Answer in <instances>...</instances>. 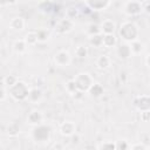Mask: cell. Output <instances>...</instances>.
I'll use <instances>...</instances> for the list:
<instances>
[{
    "instance_id": "cell-1",
    "label": "cell",
    "mask_w": 150,
    "mask_h": 150,
    "mask_svg": "<svg viewBox=\"0 0 150 150\" xmlns=\"http://www.w3.org/2000/svg\"><path fill=\"white\" fill-rule=\"evenodd\" d=\"M118 35L124 42L130 43L135 40H138L139 30H138V27L132 21H125L121 23L118 28Z\"/></svg>"
},
{
    "instance_id": "cell-2",
    "label": "cell",
    "mask_w": 150,
    "mask_h": 150,
    "mask_svg": "<svg viewBox=\"0 0 150 150\" xmlns=\"http://www.w3.org/2000/svg\"><path fill=\"white\" fill-rule=\"evenodd\" d=\"M29 90H30V88L23 81H18L14 86H12L11 88H8L9 96L14 101H16V102H23V101H26L28 98Z\"/></svg>"
},
{
    "instance_id": "cell-3",
    "label": "cell",
    "mask_w": 150,
    "mask_h": 150,
    "mask_svg": "<svg viewBox=\"0 0 150 150\" xmlns=\"http://www.w3.org/2000/svg\"><path fill=\"white\" fill-rule=\"evenodd\" d=\"M50 131H52V129H50L49 125H46V124L41 123L39 125H35L34 129L32 130V138L36 143L47 142L50 138Z\"/></svg>"
},
{
    "instance_id": "cell-4",
    "label": "cell",
    "mask_w": 150,
    "mask_h": 150,
    "mask_svg": "<svg viewBox=\"0 0 150 150\" xmlns=\"http://www.w3.org/2000/svg\"><path fill=\"white\" fill-rule=\"evenodd\" d=\"M74 81L76 83V87L79 90L83 91V93H88L89 88L91 87V84L94 83L93 77L90 76V74L88 73H80L74 77Z\"/></svg>"
},
{
    "instance_id": "cell-5",
    "label": "cell",
    "mask_w": 150,
    "mask_h": 150,
    "mask_svg": "<svg viewBox=\"0 0 150 150\" xmlns=\"http://www.w3.org/2000/svg\"><path fill=\"white\" fill-rule=\"evenodd\" d=\"M143 12V5L139 1L130 0L124 5V13L129 16H136L139 15Z\"/></svg>"
},
{
    "instance_id": "cell-6",
    "label": "cell",
    "mask_w": 150,
    "mask_h": 150,
    "mask_svg": "<svg viewBox=\"0 0 150 150\" xmlns=\"http://www.w3.org/2000/svg\"><path fill=\"white\" fill-rule=\"evenodd\" d=\"M74 27V21L70 18H63L55 25V30L57 34H66L69 33Z\"/></svg>"
},
{
    "instance_id": "cell-7",
    "label": "cell",
    "mask_w": 150,
    "mask_h": 150,
    "mask_svg": "<svg viewBox=\"0 0 150 150\" xmlns=\"http://www.w3.org/2000/svg\"><path fill=\"white\" fill-rule=\"evenodd\" d=\"M71 61V56L67 50H59L54 56V62L59 67H67Z\"/></svg>"
},
{
    "instance_id": "cell-8",
    "label": "cell",
    "mask_w": 150,
    "mask_h": 150,
    "mask_svg": "<svg viewBox=\"0 0 150 150\" xmlns=\"http://www.w3.org/2000/svg\"><path fill=\"white\" fill-rule=\"evenodd\" d=\"M134 105L138 111H145L150 110V96L148 95H141L137 96L134 100Z\"/></svg>"
},
{
    "instance_id": "cell-9",
    "label": "cell",
    "mask_w": 150,
    "mask_h": 150,
    "mask_svg": "<svg viewBox=\"0 0 150 150\" xmlns=\"http://www.w3.org/2000/svg\"><path fill=\"white\" fill-rule=\"evenodd\" d=\"M76 132V124L71 121H66L60 125V134L64 137H71Z\"/></svg>"
},
{
    "instance_id": "cell-10",
    "label": "cell",
    "mask_w": 150,
    "mask_h": 150,
    "mask_svg": "<svg viewBox=\"0 0 150 150\" xmlns=\"http://www.w3.org/2000/svg\"><path fill=\"white\" fill-rule=\"evenodd\" d=\"M111 0H84L88 8L91 11H103L110 5Z\"/></svg>"
},
{
    "instance_id": "cell-11",
    "label": "cell",
    "mask_w": 150,
    "mask_h": 150,
    "mask_svg": "<svg viewBox=\"0 0 150 150\" xmlns=\"http://www.w3.org/2000/svg\"><path fill=\"white\" fill-rule=\"evenodd\" d=\"M118 57L121 60H128L131 55H132V52H131V48H130V45L124 42V43H121L118 47H117V50H116Z\"/></svg>"
},
{
    "instance_id": "cell-12",
    "label": "cell",
    "mask_w": 150,
    "mask_h": 150,
    "mask_svg": "<svg viewBox=\"0 0 150 150\" xmlns=\"http://www.w3.org/2000/svg\"><path fill=\"white\" fill-rule=\"evenodd\" d=\"M42 121H43V115H42V112L39 111V110H33V111H30V112L28 114V116H27V122H28V124H30V125H33V127L41 124Z\"/></svg>"
},
{
    "instance_id": "cell-13",
    "label": "cell",
    "mask_w": 150,
    "mask_h": 150,
    "mask_svg": "<svg viewBox=\"0 0 150 150\" xmlns=\"http://www.w3.org/2000/svg\"><path fill=\"white\" fill-rule=\"evenodd\" d=\"M25 25H26V22H25V19H23L22 16H14V18L9 21V27H11V29H13V30H15V32L22 30V29L25 28Z\"/></svg>"
},
{
    "instance_id": "cell-14",
    "label": "cell",
    "mask_w": 150,
    "mask_h": 150,
    "mask_svg": "<svg viewBox=\"0 0 150 150\" xmlns=\"http://www.w3.org/2000/svg\"><path fill=\"white\" fill-rule=\"evenodd\" d=\"M100 26H101L102 34H112L115 32V29H116V23L110 19L103 20Z\"/></svg>"
},
{
    "instance_id": "cell-15",
    "label": "cell",
    "mask_w": 150,
    "mask_h": 150,
    "mask_svg": "<svg viewBox=\"0 0 150 150\" xmlns=\"http://www.w3.org/2000/svg\"><path fill=\"white\" fill-rule=\"evenodd\" d=\"M41 98H42V90H41L40 88H38V87L30 88L27 100H28L30 103H38V102L41 101Z\"/></svg>"
},
{
    "instance_id": "cell-16",
    "label": "cell",
    "mask_w": 150,
    "mask_h": 150,
    "mask_svg": "<svg viewBox=\"0 0 150 150\" xmlns=\"http://www.w3.org/2000/svg\"><path fill=\"white\" fill-rule=\"evenodd\" d=\"M103 93H104L103 86L100 84V83H95V82L91 84V87H90L89 90H88V94H89L91 97H94V98L101 97V96L103 95Z\"/></svg>"
},
{
    "instance_id": "cell-17",
    "label": "cell",
    "mask_w": 150,
    "mask_h": 150,
    "mask_svg": "<svg viewBox=\"0 0 150 150\" xmlns=\"http://www.w3.org/2000/svg\"><path fill=\"white\" fill-rule=\"evenodd\" d=\"M27 47H28V45L25 41V39H19V40H16L13 43V50L16 54H23V53H26Z\"/></svg>"
},
{
    "instance_id": "cell-18",
    "label": "cell",
    "mask_w": 150,
    "mask_h": 150,
    "mask_svg": "<svg viewBox=\"0 0 150 150\" xmlns=\"http://www.w3.org/2000/svg\"><path fill=\"white\" fill-rule=\"evenodd\" d=\"M117 43V39L115 36V34H103V46L107 48H111L115 47Z\"/></svg>"
},
{
    "instance_id": "cell-19",
    "label": "cell",
    "mask_w": 150,
    "mask_h": 150,
    "mask_svg": "<svg viewBox=\"0 0 150 150\" xmlns=\"http://www.w3.org/2000/svg\"><path fill=\"white\" fill-rule=\"evenodd\" d=\"M96 66H97L98 69L104 70V69L109 68V66H110V59L107 55H100L96 59Z\"/></svg>"
},
{
    "instance_id": "cell-20",
    "label": "cell",
    "mask_w": 150,
    "mask_h": 150,
    "mask_svg": "<svg viewBox=\"0 0 150 150\" xmlns=\"http://www.w3.org/2000/svg\"><path fill=\"white\" fill-rule=\"evenodd\" d=\"M89 43L96 48L103 46V34L102 33H98V34H95V35H90L89 36Z\"/></svg>"
},
{
    "instance_id": "cell-21",
    "label": "cell",
    "mask_w": 150,
    "mask_h": 150,
    "mask_svg": "<svg viewBox=\"0 0 150 150\" xmlns=\"http://www.w3.org/2000/svg\"><path fill=\"white\" fill-rule=\"evenodd\" d=\"M25 41L27 42L28 47H29V46H35V45L39 42V39H38V34H36V30H35V32H34V30H30V32H28V33L26 34V36H25Z\"/></svg>"
},
{
    "instance_id": "cell-22",
    "label": "cell",
    "mask_w": 150,
    "mask_h": 150,
    "mask_svg": "<svg viewBox=\"0 0 150 150\" xmlns=\"http://www.w3.org/2000/svg\"><path fill=\"white\" fill-rule=\"evenodd\" d=\"M20 134V124L16 122H12L7 127V135L9 137H16Z\"/></svg>"
},
{
    "instance_id": "cell-23",
    "label": "cell",
    "mask_w": 150,
    "mask_h": 150,
    "mask_svg": "<svg viewBox=\"0 0 150 150\" xmlns=\"http://www.w3.org/2000/svg\"><path fill=\"white\" fill-rule=\"evenodd\" d=\"M130 48H131V52L134 55H138L143 50V43L138 40H135V41L130 42Z\"/></svg>"
},
{
    "instance_id": "cell-24",
    "label": "cell",
    "mask_w": 150,
    "mask_h": 150,
    "mask_svg": "<svg viewBox=\"0 0 150 150\" xmlns=\"http://www.w3.org/2000/svg\"><path fill=\"white\" fill-rule=\"evenodd\" d=\"M18 81H19V80H18V77H16L15 75H6V76L2 77V82H1V83H4L7 88H11V87L14 86Z\"/></svg>"
},
{
    "instance_id": "cell-25",
    "label": "cell",
    "mask_w": 150,
    "mask_h": 150,
    "mask_svg": "<svg viewBox=\"0 0 150 150\" xmlns=\"http://www.w3.org/2000/svg\"><path fill=\"white\" fill-rule=\"evenodd\" d=\"M75 54L80 59H84L88 56V48L86 46H77L75 49Z\"/></svg>"
},
{
    "instance_id": "cell-26",
    "label": "cell",
    "mask_w": 150,
    "mask_h": 150,
    "mask_svg": "<svg viewBox=\"0 0 150 150\" xmlns=\"http://www.w3.org/2000/svg\"><path fill=\"white\" fill-rule=\"evenodd\" d=\"M36 34H38V39H39V42H46V41H48V39H49V33H48V30H46V29H38L36 30Z\"/></svg>"
},
{
    "instance_id": "cell-27",
    "label": "cell",
    "mask_w": 150,
    "mask_h": 150,
    "mask_svg": "<svg viewBox=\"0 0 150 150\" xmlns=\"http://www.w3.org/2000/svg\"><path fill=\"white\" fill-rule=\"evenodd\" d=\"M66 90L70 94V95H74L79 89H77V87H76V83H75V81H74V79H71V80H69L67 83H66Z\"/></svg>"
},
{
    "instance_id": "cell-28",
    "label": "cell",
    "mask_w": 150,
    "mask_h": 150,
    "mask_svg": "<svg viewBox=\"0 0 150 150\" xmlns=\"http://www.w3.org/2000/svg\"><path fill=\"white\" fill-rule=\"evenodd\" d=\"M87 33L90 35H95V34H98V33H102L101 32V26H98L97 23H90L87 28Z\"/></svg>"
},
{
    "instance_id": "cell-29",
    "label": "cell",
    "mask_w": 150,
    "mask_h": 150,
    "mask_svg": "<svg viewBox=\"0 0 150 150\" xmlns=\"http://www.w3.org/2000/svg\"><path fill=\"white\" fill-rule=\"evenodd\" d=\"M130 148V144L125 139H121L116 142V150H127Z\"/></svg>"
},
{
    "instance_id": "cell-30",
    "label": "cell",
    "mask_w": 150,
    "mask_h": 150,
    "mask_svg": "<svg viewBox=\"0 0 150 150\" xmlns=\"http://www.w3.org/2000/svg\"><path fill=\"white\" fill-rule=\"evenodd\" d=\"M98 149H108V150H116V143L115 142H104L102 143L100 146H97Z\"/></svg>"
},
{
    "instance_id": "cell-31",
    "label": "cell",
    "mask_w": 150,
    "mask_h": 150,
    "mask_svg": "<svg viewBox=\"0 0 150 150\" xmlns=\"http://www.w3.org/2000/svg\"><path fill=\"white\" fill-rule=\"evenodd\" d=\"M8 94H9L8 88H7L4 83H1V94H0V102H1V103L6 101V97H7Z\"/></svg>"
},
{
    "instance_id": "cell-32",
    "label": "cell",
    "mask_w": 150,
    "mask_h": 150,
    "mask_svg": "<svg viewBox=\"0 0 150 150\" xmlns=\"http://www.w3.org/2000/svg\"><path fill=\"white\" fill-rule=\"evenodd\" d=\"M139 112H141V121H142V122H148V121H150V110L139 111Z\"/></svg>"
},
{
    "instance_id": "cell-33",
    "label": "cell",
    "mask_w": 150,
    "mask_h": 150,
    "mask_svg": "<svg viewBox=\"0 0 150 150\" xmlns=\"http://www.w3.org/2000/svg\"><path fill=\"white\" fill-rule=\"evenodd\" d=\"M148 146L146 145H144L143 143H137V144H132V145H130V149H132V150H137V149H142V150H144V149H146Z\"/></svg>"
},
{
    "instance_id": "cell-34",
    "label": "cell",
    "mask_w": 150,
    "mask_h": 150,
    "mask_svg": "<svg viewBox=\"0 0 150 150\" xmlns=\"http://www.w3.org/2000/svg\"><path fill=\"white\" fill-rule=\"evenodd\" d=\"M79 139H80V136L75 132V134L71 136V142H73V143H77V142H79Z\"/></svg>"
},
{
    "instance_id": "cell-35",
    "label": "cell",
    "mask_w": 150,
    "mask_h": 150,
    "mask_svg": "<svg viewBox=\"0 0 150 150\" xmlns=\"http://www.w3.org/2000/svg\"><path fill=\"white\" fill-rule=\"evenodd\" d=\"M2 2L7 4V5H9V6H13V5H15V4L18 2V0H2Z\"/></svg>"
},
{
    "instance_id": "cell-36",
    "label": "cell",
    "mask_w": 150,
    "mask_h": 150,
    "mask_svg": "<svg viewBox=\"0 0 150 150\" xmlns=\"http://www.w3.org/2000/svg\"><path fill=\"white\" fill-rule=\"evenodd\" d=\"M145 63H146V66L150 68V55L146 56V59H145Z\"/></svg>"
},
{
    "instance_id": "cell-37",
    "label": "cell",
    "mask_w": 150,
    "mask_h": 150,
    "mask_svg": "<svg viewBox=\"0 0 150 150\" xmlns=\"http://www.w3.org/2000/svg\"><path fill=\"white\" fill-rule=\"evenodd\" d=\"M143 9H145L148 13H150V4H148L145 7H143Z\"/></svg>"
},
{
    "instance_id": "cell-38",
    "label": "cell",
    "mask_w": 150,
    "mask_h": 150,
    "mask_svg": "<svg viewBox=\"0 0 150 150\" xmlns=\"http://www.w3.org/2000/svg\"><path fill=\"white\" fill-rule=\"evenodd\" d=\"M148 148H149V149H150V145H149V146H148Z\"/></svg>"
},
{
    "instance_id": "cell-39",
    "label": "cell",
    "mask_w": 150,
    "mask_h": 150,
    "mask_svg": "<svg viewBox=\"0 0 150 150\" xmlns=\"http://www.w3.org/2000/svg\"><path fill=\"white\" fill-rule=\"evenodd\" d=\"M149 87H150V82H149Z\"/></svg>"
},
{
    "instance_id": "cell-40",
    "label": "cell",
    "mask_w": 150,
    "mask_h": 150,
    "mask_svg": "<svg viewBox=\"0 0 150 150\" xmlns=\"http://www.w3.org/2000/svg\"><path fill=\"white\" fill-rule=\"evenodd\" d=\"M71 1H74V0H71Z\"/></svg>"
}]
</instances>
